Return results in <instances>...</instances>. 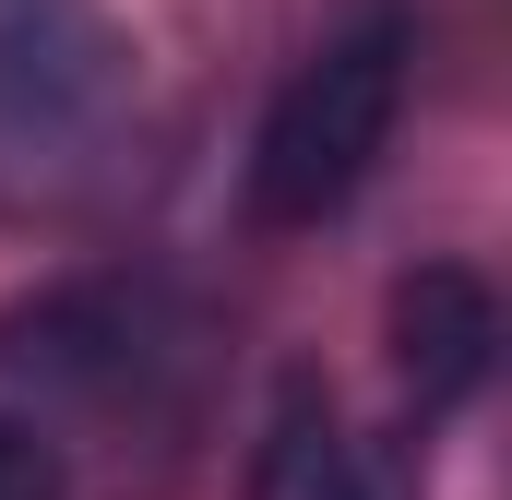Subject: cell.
<instances>
[{"mask_svg": "<svg viewBox=\"0 0 512 500\" xmlns=\"http://www.w3.org/2000/svg\"><path fill=\"white\" fill-rule=\"evenodd\" d=\"M131 36L108 0H0V227L72 215L131 155Z\"/></svg>", "mask_w": 512, "mask_h": 500, "instance_id": "1", "label": "cell"}, {"mask_svg": "<svg viewBox=\"0 0 512 500\" xmlns=\"http://www.w3.org/2000/svg\"><path fill=\"white\" fill-rule=\"evenodd\" d=\"M405 60H417V24L405 0H370L346 36H322L286 96L262 108V143H251V215L262 227H322L358 203V179L382 167L393 120H405Z\"/></svg>", "mask_w": 512, "mask_h": 500, "instance_id": "2", "label": "cell"}, {"mask_svg": "<svg viewBox=\"0 0 512 500\" xmlns=\"http://www.w3.org/2000/svg\"><path fill=\"white\" fill-rule=\"evenodd\" d=\"M251 500H405V465L334 405V381H286L251 441Z\"/></svg>", "mask_w": 512, "mask_h": 500, "instance_id": "3", "label": "cell"}, {"mask_svg": "<svg viewBox=\"0 0 512 500\" xmlns=\"http://www.w3.org/2000/svg\"><path fill=\"white\" fill-rule=\"evenodd\" d=\"M501 358V298L465 274V262H417L393 286V381L417 417H453Z\"/></svg>", "mask_w": 512, "mask_h": 500, "instance_id": "4", "label": "cell"}, {"mask_svg": "<svg viewBox=\"0 0 512 500\" xmlns=\"http://www.w3.org/2000/svg\"><path fill=\"white\" fill-rule=\"evenodd\" d=\"M0 500H60V441L36 417H0Z\"/></svg>", "mask_w": 512, "mask_h": 500, "instance_id": "5", "label": "cell"}]
</instances>
